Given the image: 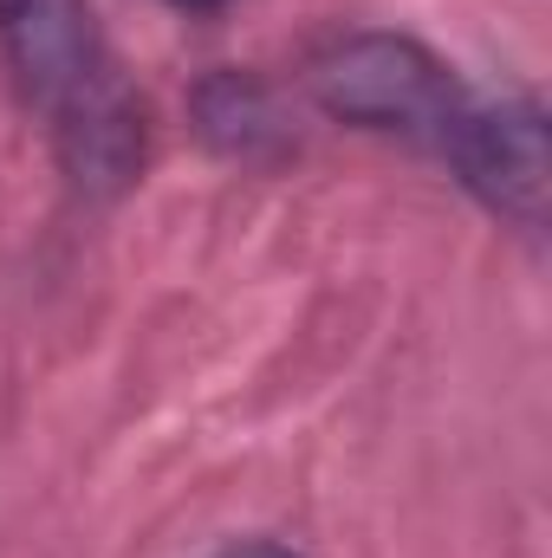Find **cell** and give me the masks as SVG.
Here are the masks:
<instances>
[{
  "instance_id": "obj_6",
  "label": "cell",
  "mask_w": 552,
  "mask_h": 558,
  "mask_svg": "<svg viewBox=\"0 0 552 558\" xmlns=\"http://www.w3.org/2000/svg\"><path fill=\"white\" fill-rule=\"evenodd\" d=\"M176 13H215V7H228V0H169Z\"/></svg>"
},
{
  "instance_id": "obj_3",
  "label": "cell",
  "mask_w": 552,
  "mask_h": 558,
  "mask_svg": "<svg viewBox=\"0 0 552 558\" xmlns=\"http://www.w3.org/2000/svg\"><path fill=\"white\" fill-rule=\"evenodd\" d=\"M448 162L488 215L527 234L547 228V105L533 92L501 105H468L461 131L448 143Z\"/></svg>"
},
{
  "instance_id": "obj_4",
  "label": "cell",
  "mask_w": 552,
  "mask_h": 558,
  "mask_svg": "<svg viewBox=\"0 0 552 558\" xmlns=\"http://www.w3.org/2000/svg\"><path fill=\"white\" fill-rule=\"evenodd\" d=\"M195 111V131L215 156L228 162H274L292 149V131H286V111H279L274 85H261L254 72H208L189 98Z\"/></svg>"
},
{
  "instance_id": "obj_5",
  "label": "cell",
  "mask_w": 552,
  "mask_h": 558,
  "mask_svg": "<svg viewBox=\"0 0 552 558\" xmlns=\"http://www.w3.org/2000/svg\"><path fill=\"white\" fill-rule=\"evenodd\" d=\"M215 558H299V553H286L274 539H235V546H221Z\"/></svg>"
},
{
  "instance_id": "obj_1",
  "label": "cell",
  "mask_w": 552,
  "mask_h": 558,
  "mask_svg": "<svg viewBox=\"0 0 552 558\" xmlns=\"http://www.w3.org/2000/svg\"><path fill=\"white\" fill-rule=\"evenodd\" d=\"M0 52L85 195H118L143 169V105L98 39L85 0H0Z\"/></svg>"
},
{
  "instance_id": "obj_2",
  "label": "cell",
  "mask_w": 552,
  "mask_h": 558,
  "mask_svg": "<svg viewBox=\"0 0 552 558\" xmlns=\"http://www.w3.org/2000/svg\"><path fill=\"white\" fill-rule=\"evenodd\" d=\"M312 98L351 131L404 137L435 156H448L468 118V92L455 85V72L410 33H351L325 46L312 65Z\"/></svg>"
}]
</instances>
